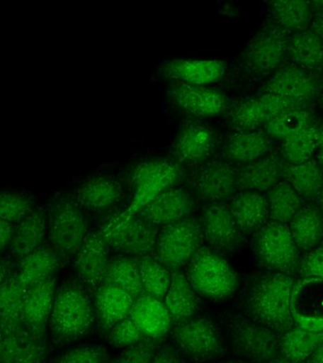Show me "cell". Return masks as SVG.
<instances>
[{
	"mask_svg": "<svg viewBox=\"0 0 323 363\" xmlns=\"http://www.w3.org/2000/svg\"><path fill=\"white\" fill-rule=\"evenodd\" d=\"M264 90L310 107L322 92L323 79L320 74L290 64L275 71Z\"/></svg>",
	"mask_w": 323,
	"mask_h": 363,
	"instance_id": "cell-11",
	"label": "cell"
},
{
	"mask_svg": "<svg viewBox=\"0 0 323 363\" xmlns=\"http://www.w3.org/2000/svg\"><path fill=\"white\" fill-rule=\"evenodd\" d=\"M232 345L240 357L251 362H273L280 357L277 334L254 320L237 318L230 323Z\"/></svg>",
	"mask_w": 323,
	"mask_h": 363,
	"instance_id": "cell-10",
	"label": "cell"
},
{
	"mask_svg": "<svg viewBox=\"0 0 323 363\" xmlns=\"http://www.w3.org/2000/svg\"><path fill=\"white\" fill-rule=\"evenodd\" d=\"M228 208L243 233L257 232L269 220L268 199L263 192L243 190L232 199Z\"/></svg>",
	"mask_w": 323,
	"mask_h": 363,
	"instance_id": "cell-25",
	"label": "cell"
},
{
	"mask_svg": "<svg viewBox=\"0 0 323 363\" xmlns=\"http://www.w3.org/2000/svg\"><path fill=\"white\" fill-rule=\"evenodd\" d=\"M283 155L273 150L256 160L249 162L237 169L238 189L268 191L283 179Z\"/></svg>",
	"mask_w": 323,
	"mask_h": 363,
	"instance_id": "cell-21",
	"label": "cell"
},
{
	"mask_svg": "<svg viewBox=\"0 0 323 363\" xmlns=\"http://www.w3.org/2000/svg\"><path fill=\"white\" fill-rule=\"evenodd\" d=\"M146 337L135 323L130 317H127L110 328L108 342L115 347L125 348L141 342Z\"/></svg>",
	"mask_w": 323,
	"mask_h": 363,
	"instance_id": "cell-44",
	"label": "cell"
},
{
	"mask_svg": "<svg viewBox=\"0 0 323 363\" xmlns=\"http://www.w3.org/2000/svg\"><path fill=\"white\" fill-rule=\"evenodd\" d=\"M122 195L123 189L119 182L105 176H95L81 184L76 201L82 208L101 211L118 203Z\"/></svg>",
	"mask_w": 323,
	"mask_h": 363,
	"instance_id": "cell-31",
	"label": "cell"
},
{
	"mask_svg": "<svg viewBox=\"0 0 323 363\" xmlns=\"http://www.w3.org/2000/svg\"><path fill=\"white\" fill-rule=\"evenodd\" d=\"M180 176L177 164L167 159H149L142 162L133 170L132 182L133 198L129 208L113 218L120 221L127 220L150 203L164 190L172 187Z\"/></svg>",
	"mask_w": 323,
	"mask_h": 363,
	"instance_id": "cell-6",
	"label": "cell"
},
{
	"mask_svg": "<svg viewBox=\"0 0 323 363\" xmlns=\"http://www.w3.org/2000/svg\"><path fill=\"white\" fill-rule=\"evenodd\" d=\"M45 357V342L24 323L0 326V362H41Z\"/></svg>",
	"mask_w": 323,
	"mask_h": 363,
	"instance_id": "cell-16",
	"label": "cell"
},
{
	"mask_svg": "<svg viewBox=\"0 0 323 363\" xmlns=\"http://www.w3.org/2000/svg\"><path fill=\"white\" fill-rule=\"evenodd\" d=\"M272 23L290 34L310 26L313 11L308 0H268Z\"/></svg>",
	"mask_w": 323,
	"mask_h": 363,
	"instance_id": "cell-35",
	"label": "cell"
},
{
	"mask_svg": "<svg viewBox=\"0 0 323 363\" xmlns=\"http://www.w3.org/2000/svg\"><path fill=\"white\" fill-rule=\"evenodd\" d=\"M14 226L16 224L0 218V255L10 247L13 240Z\"/></svg>",
	"mask_w": 323,
	"mask_h": 363,
	"instance_id": "cell-48",
	"label": "cell"
},
{
	"mask_svg": "<svg viewBox=\"0 0 323 363\" xmlns=\"http://www.w3.org/2000/svg\"><path fill=\"white\" fill-rule=\"evenodd\" d=\"M254 240L257 259L275 272L292 275L299 267V249L286 223L269 220L258 230Z\"/></svg>",
	"mask_w": 323,
	"mask_h": 363,
	"instance_id": "cell-5",
	"label": "cell"
},
{
	"mask_svg": "<svg viewBox=\"0 0 323 363\" xmlns=\"http://www.w3.org/2000/svg\"><path fill=\"white\" fill-rule=\"evenodd\" d=\"M198 194L218 203L232 197L238 189L237 169L223 161L207 163L196 180Z\"/></svg>",
	"mask_w": 323,
	"mask_h": 363,
	"instance_id": "cell-20",
	"label": "cell"
},
{
	"mask_svg": "<svg viewBox=\"0 0 323 363\" xmlns=\"http://www.w3.org/2000/svg\"><path fill=\"white\" fill-rule=\"evenodd\" d=\"M47 235V215L41 208H34L16 224L13 240L8 247L11 257L20 260L42 246Z\"/></svg>",
	"mask_w": 323,
	"mask_h": 363,
	"instance_id": "cell-26",
	"label": "cell"
},
{
	"mask_svg": "<svg viewBox=\"0 0 323 363\" xmlns=\"http://www.w3.org/2000/svg\"><path fill=\"white\" fill-rule=\"evenodd\" d=\"M269 220L288 224L305 200L285 180H280L268 191Z\"/></svg>",
	"mask_w": 323,
	"mask_h": 363,
	"instance_id": "cell-38",
	"label": "cell"
},
{
	"mask_svg": "<svg viewBox=\"0 0 323 363\" xmlns=\"http://www.w3.org/2000/svg\"><path fill=\"white\" fill-rule=\"evenodd\" d=\"M203 235L200 223L186 218L164 225L156 242V258L167 268L178 269L200 249Z\"/></svg>",
	"mask_w": 323,
	"mask_h": 363,
	"instance_id": "cell-7",
	"label": "cell"
},
{
	"mask_svg": "<svg viewBox=\"0 0 323 363\" xmlns=\"http://www.w3.org/2000/svg\"><path fill=\"white\" fill-rule=\"evenodd\" d=\"M34 201L22 192H0V218L16 224L33 211Z\"/></svg>",
	"mask_w": 323,
	"mask_h": 363,
	"instance_id": "cell-43",
	"label": "cell"
},
{
	"mask_svg": "<svg viewBox=\"0 0 323 363\" xmlns=\"http://www.w3.org/2000/svg\"><path fill=\"white\" fill-rule=\"evenodd\" d=\"M283 179L303 200H317L323 189L322 166L314 158L296 164L283 160Z\"/></svg>",
	"mask_w": 323,
	"mask_h": 363,
	"instance_id": "cell-30",
	"label": "cell"
},
{
	"mask_svg": "<svg viewBox=\"0 0 323 363\" xmlns=\"http://www.w3.org/2000/svg\"><path fill=\"white\" fill-rule=\"evenodd\" d=\"M94 320V308L87 292L76 284L67 283L56 291L51 311V340L67 345L84 337Z\"/></svg>",
	"mask_w": 323,
	"mask_h": 363,
	"instance_id": "cell-2",
	"label": "cell"
},
{
	"mask_svg": "<svg viewBox=\"0 0 323 363\" xmlns=\"http://www.w3.org/2000/svg\"><path fill=\"white\" fill-rule=\"evenodd\" d=\"M187 278L198 294L210 300L229 299L237 289L231 265L207 247L198 249L189 260Z\"/></svg>",
	"mask_w": 323,
	"mask_h": 363,
	"instance_id": "cell-3",
	"label": "cell"
},
{
	"mask_svg": "<svg viewBox=\"0 0 323 363\" xmlns=\"http://www.w3.org/2000/svg\"><path fill=\"white\" fill-rule=\"evenodd\" d=\"M203 238L210 245L223 251H234L241 241V230L228 206L214 203L204 210L200 223Z\"/></svg>",
	"mask_w": 323,
	"mask_h": 363,
	"instance_id": "cell-19",
	"label": "cell"
},
{
	"mask_svg": "<svg viewBox=\"0 0 323 363\" xmlns=\"http://www.w3.org/2000/svg\"><path fill=\"white\" fill-rule=\"evenodd\" d=\"M298 249L308 252L323 240V212L314 203H303L288 223Z\"/></svg>",
	"mask_w": 323,
	"mask_h": 363,
	"instance_id": "cell-28",
	"label": "cell"
},
{
	"mask_svg": "<svg viewBox=\"0 0 323 363\" xmlns=\"http://www.w3.org/2000/svg\"><path fill=\"white\" fill-rule=\"evenodd\" d=\"M289 34L274 23L255 34L242 53V65L246 72L263 76L280 67L286 56Z\"/></svg>",
	"mask_w": 323,
	"mask_h": 363,
	"instance_id": "cell-8",
	"label": "cell"
},
{
	"mask_svg": "<svg viewBox=\"0 0 323 363\" xmlns=\"http://www.w3.org/2000/svg\"><path fill=\"white\" fill-rule=\"evenodd\" d=\"M87 223L81 206L69 196H60L48 209L47 235L60 255L76 254L86 238Z\"/></svg>",
	"mask_w": 323,
	"mask_h": 363,
	"instance_id": "cell-4",
	"label": "cell"
},
{
	"mask_svg": "<svg viewBox=\"0 0 323 363\" xmlns=\"http://www.w3.org/2000/svg\"><path fill=\"white\" fill-rule=\"evenodd\" d=\"M27 289L10 277L0 286V326L24 323L22 317L23 302Z\"/></svg>",
	"mask_w": 323,
	"mask_h": 363,
	"instance_id": "cell-42",
	"label": "cell"
},
{
	"mask_svg": "<svg viewBox=\"0 0 323 363\" xmlns=\"http://www.w3.org/2000/svg\"><path fill=\"white\" fill-rule=\"evenodd\" d=\"M109 245L101 231H91L76 252L75 269L79 280L96 291L101 286L107 264Z\"/></svg>",
	"mask_w": 323,
	"mask_h": 363,
	"instance_id": "cell-17",
	"label": "cell"
},
{
	"mask_svg": "<svg viewBox=\"0 0 323 363\" xmlns=\"http://www.w3.org/2000/svg\"><path fill=\"white\" fill-rule=\"evenodd\" d=\"M59 252L47 247H39L18 260L16 277L26 289L45 278L52 277L61 264Z\"/></svg>",
	"mask_w": 323,
	"mask_h": 363,
	"instance_id": "cell-33",
	"label": "cell"
},
{
	"mask_svg": "<svg viewBox=\"0 0 323 363\" xmlns=\"http://www.w3.org/2000/svg\"><path fill=\"white\" fill-rule=\"evenodd\" d=\"M307 360L311 362H323V337L316 350L314 351V353L311 354Z\"/></svg>",
	"mask_w": 323,
	"mask_h": 363,
	"instance_id": "cell-53",
	"label": "cell"
},
{
	"mask_svg": "<svg viewBox=\"0 0 323 363\" xmlns=\"http://www.w3.org/2000/svg\"><path fill=\"white\" fill-rule=\"evenodd\" d=\"M309 28L323 39V7L313 13Z\"/></svg>",
	"mask_w": 323,
	"mask_h": 363,
	"instance_id": "cell-50",
	"label": "cell"
},
{
	"mask_svg": "<svg viewBox=\"0 0 323 363\" xmlns=\"http://www.w3.org/2000/svg\"><path fill=\"white\" fill-rule=\"evenodd\" d=\"M156 347L150 340L146 339L128 346L115 362H153Z\"/></svg>",
	"mask_w": 323,
	"mask_h": 363,
	"instance_id": "cell-46",
	"label": "cell"
},
{
	"mask_svg": "<svg viewBox=\"0 0 323 363\" xmlns=\"http://www.w3.org/2000/svg\"><path fill=\"white\" fill-rule=\"evenodd\" d=\"M133 302L135 298L123 289L113 286H99L96 289L95 309L102 328L110 329L129 317Z\"/></svg>",
	"mask_w": 323,
	"mask_h": 363,
	"instance_id": "cell-29",
	"label": "cell"
},
{
	"mask_svg": "<svg viewBox=\"0 0 323 363\" xmlns=\"http://www.w3.org/2000/svg\"><path fill=\"white\" fill-rule=\"evenodd\" d=\"M55 294V279L52 277L45 278L26 291L23 320L31 333L41 342H45Z\"/></svg>",
	"mask_w": 323,
	"mask_h": 363,
	"instance_id": "cell-18",
	"label": "cell"
},
{
	"mask_svg": "<svg viewBox=\"0 0 323 363\" xmlns=\"http://www.w3.org/2000/svg\"><path fill=\"white\" fill-rule=\"evenodd\" d=\"M10 268L8 261L0 260V286L10 277Z\"/></svg>",
	"mask_w": 323,
	"mask_h": 363,
	"instance_id": "cell-52",
	"label": "cell"
},
{
	"mask_svg": "<svg viewBox=\"0 0 323 363\" xmlns=\"http://www.w3.org/2000/svg\"><path fill=\"white\" fill-rule=\"evenodd\" d=\"M181 360L178 352L169 346L156 348L153 362H176Z\"/></svg>",
	"mask_w": 323,
	"mask_h": 363,
	"instance_id": "cell-49",
	"label": "cell"
},
{
	"mask_svg": "<svg viewBox=\"0 0 323 363\" xmlns=\"http://www.w3.org/2000/svg\"><path fill=\"white\" fill-rule=\"evenodd\" d=\"M193 207L189 193L183 189L169 187L153 199L137 213L154 225H167L183 220Z\"/></svg>",
	"mask_w": 323,
	"mask_h": 363,
	"instance_id": "cell-22",
	"label": "cell"
},
{
	"mask_svg": "<svg viewBox=\"0 0 323 363\" xmlns=\"http://www.w3.org/2000/svg\"><path fill=\"white\" fill-rule=\"evenodd\" d=\"M101 285L113 286L129 292L135 299L144 294L137 261L126 257L110 259Z\"/></svg>",
	"mask_w": 323,
	"mask_h": 363,
	"instance_id": "cell-37",
	"label": "cell"
},
{
	"mask_svg": "<svg viewBox=\"0 0 323 363\" xmlns=\"http://www.w3.org/2000/svg\"><path fill=\"white\" fill-rule=\"evenodd\" d=\"M317 201H319L320 208H322L323 212V189L322 193H320L319 199H317Z\"/></svg>",
	"mask_w": 323,
	"mask_h": 363,
	"instance_id": "cell-55",
	"label": "cell"
},
{
	"mask_svg": "<svg viewBox=\"0 0 323 363\" xmlns=\"http://www.w3.org/2000/svg\"><path fill=\"white\" fill-rule=\"evenodd\" d=\"M297 272L300 277L323 281V243L307 252L300 260Z\"/></svg>",
	"mask_w": 323,
	"mask_h": 363,
	"instance_id": "cell-45",
	"label": "cell"
},
{
	"mask_svg": "<svg viewBox=\"0 0 323 363\" xmlns=\"http://www.w3.org/2000/svg\"><path fill=\"white\" fill-rule=\"evenodd\" d=\"M144 294L163 301L171 283L169 269L157 258L143 255L137 261Z\"/></svg>",
	"mask_w": 323,
	"mask_h": 363,
	"instance_id": "cell-41",
	"label": "cell"
},
{
	"mask_svg": "<svg viewBox=\"0 0 323 363\" xmlns=\"http://www.w3.org/2000/svg\"><path fill=\"white\" fill-rule=\"evenodd\" d=\"M215 135L205 124L190 123L178 133L174 153L178 160L190 164L203 163L214 152Z\"/></svg>",
	"mask_w": 323,
	"mask_h": 363,
	"instance_id": "cell-23",
	"label": "cell"
},
{
	"mask_svg": "<svg viewBox=\"0 0 323 363\" xmlns=\"http://www.w3.org/2000/svg\"><path fill=\"white\" fill-rule=\"evenodd\" d=\"M312 121L309 108H292L278 113L263 129L269 138L282 142L305 129Z\"/></svg>",
	"mask_w": 323,
	"mask_h": 363,
	"instance_id": "cell-40",
	"label": "cell"
},
{
	"mask_svg": "<svg viewBox=\"0 0 323 363\" xmlns=\"http://www.w3.org/2000/svg\"><path fill=\"white\" fill-rule=\"evenodd\" d=\"M272 152V139L265 130H237L229 136L225 155L232 161L249 163Z\"/></svg>",
	"mask_w": 323,
	"mask_h": 363,
	"instance_id": "cell-32",
	"label": "cell"
},
{
	"mask_svg": "<svg viewBox=\"0 0 323 363\" xmlns=\"http://www.w3.org/2000/svg\"><path fill=\"white\" fill-rule=\"evenodd\" d=\"M101 233L110 248L125 255H149L158 238L154 224L138 214L120 221L110 218Z\"/></svg>",
	"mask_w": 323,
	"mask_h": 363,
	"instance_id": "cell-9",
	"label": "cell"
},
{
	"mask_svg": "<svg viewBox=\"0 0 323 363\" xmlns=\"http://www.w3.org/2000/svg\"><path fill=\"white\" fill-rule=\"evenodd\" d=\"M317 160L323 167V123L319 124V140L317 147Z\"/></svg>",
	"mask_w": 323,
	"mask_h": 363,
	"instance_id": "cell-51",
	"label": "cell"
},
{
	"mask_svg": "<svg viewBox=\"0 0 323 363\" xmlns=\"http://www.w3.org/2000/svg\"><path fill=\"white\" fill-rule=\"evenodd\" d=\"M169 101L181 112L197 118L220 116L230 107L228 96L210 86L175 82L167 90Z\"/></svg>",
	"mask_w": 323,
	"mask_h": 363,
	"instance_id": "cell-13",
	"label": "cell"
},
{
	"mask_svg": "<svg viewBox=\"0 0 323 363\" xmlns=\"http://www.w3.org/2000/svg\"><path fill=\"white\" fill-rule=\"evenodd\" d=\"M228 65L223 60L174 58L161 65L164 78L181 84L211 86L225 78Z\"/></svg>",
	"mask_w": 323,
	"mask_h": 363,
	"instance_id": "cell-15",
	"label": "cell"
},
{
	"mask_svg": "<svg viewBox=\"0 0 323 363\" xmlns=\"http://www.w3.org/2000/svg\"><path fill=\"white\" fill-rule=\"evenodd\" d=\"M319 123L311 122L296 135L282 141L280 152L289 163H302L313 158L319 140Z\"/></svg>",
	"mask_w": 323,
	"mask_h": 363,
	"instance_id": "cell-39",
	"label": "cell"
},
{
	"mask_svg": "<svg viewBox=\"0 0 323 363\" xmlns=\"http://www.w3.org/2000/svg\"><path fill=\"white\" fill-rule=\"evenodd\" d=\"M108 354L101 347H79L65 352L58 362L64 363H98L106 362Z\"/></svg>",
	"mask_w": 323,
	"mask_h": 363,
	"instance_id": "cell-47",
	"label": "cell"
},
{
	"mask_svg": "<svg viewBox=\"0 0 323 363\" xmlns=\"http://www.w3.org/2000/svg\"><path fill=\"white\" fill-rule=\"evenodd\" d=\"M305 105L274 94L264 92L238 101L228 113V122L237 130H257L264 128L271 119L283 111Z\"/></svg>",
	"mask_w": 323,
	"mask_h": 363,
	"instance_id": "cell-12",
	"label": "cell"
},
{
	"mask_svg": "<svg viewBox=\"0 0 323 363\" xmlns=\"http://www.w3.org/2000/svg\"><path fill=\"white\" fill-rule=\"evenodd\" d=\"M323 337V331H312L294 325L283 334L280 340V357L283 362H299L307 360L316 350Z\"/></svg>",
	"mask_w": 323,
	"mask_h": 363,
	"instance_id": "cell-36",
	"label": "cell"
},
{
	"mask_svg": "<svg viewBox=\"0 0 323 363\" xmlns=\"http://www.w3.org/2000/svg\"><path fill=\"white\" fill-rule=\"evenodd\" d=\"M292 275L275 272L261 280L249 298L248 311L251 320L283 334L295 325L292 316Z\"/></svg>",
	"mask_w": 323,
	"mask_h": 363,
	"instance_id": "cell-1",
	"label": "cell"
},
{
	"mask_svg": "<svg viewBox=\"0 0 323 363\" xmlns=\"http://www.w3.org/2000/svg\"><path fill=\"white\" fill-rule=\"evenodd\" d=\"M173 336L181 350L196 359H212L222 352L220 331L206 318L177 323Z\"/></svg>",
	"mask_w": 323,
	"mask_h": 363,
	"instance_id": "cell-14",
	"label": "cell"
},
{
	"mask_svg": "<svg viewBox=\"0 0 323 363\" xmlns=\"http://www.w3.org/2000/svg\"><path fill=\"white\" fill-rule=\"evenodd\" d=\"M286 56L292 64L303 69L323 73V39L310 28L288 36Z\"/></svg>",
	"mask_w": 323,
	"mask_h": 363,
	"instance_id": "cell-27",
	"label": "cell"
},
{
	"mask_svg": "<svg viewBox=\"0 0 323 363\" xmlns=\"http://www.w3.org/2000/svg\"><path fill=\"white\" fill-rule=\"evenodd\" d=\"M313 13L323 7V0H308Z\"/></svg>",
	"mask_w": 323,
	"mask_h": 363,
	"instance_id": "cell-54",
	"label": "cell"
},
{
	"mask_svg": "<svg viewBox=\"0 0 323 363\" xmlns=\"http://www.w3.org/2000/svg\"><path fill=\"white\" fill-rule=\"evenodd\" d=\"M164 305L174 323L190 319L198 311V300L195 289L188 278L178 269L173 271Z\"/></svg>",
	"mask_w": 323,
	"mask_h": 363,
	"instance_id": "cell-34",
	"label": "cell"
},
{
	"mask_svg": "<svg viewBox=\"0 0 323 363\" xmlns=\"http://www.w3.org/2000/svg\"><path fill=\"white\" fill-rule=\"evenodd\" d=\"M129 317L149 340L161 339L171 328L172 320L166 305L150 295L135 299Z\"/></svg>",
	"mask_w": 323,
	"mask_h": 363,
	"instance_id": "cell-24",
	"label": "cell"
},
{
	"mask_svg": "<svg viewBox=\"0 0 323 363\" xmlns=\"http://www.w3.org/2000/svg\"><path fill=\"white\" fill-rule=\"evenodd\" d=\"M319 98H320V104H322V107H323V90H322V94H320Z\"/></svg>",
	"mask_w": 323,
	"mask_h": 363,
	"instance_id": "cell-56",
	"label": "cell"
}]
</instances>
